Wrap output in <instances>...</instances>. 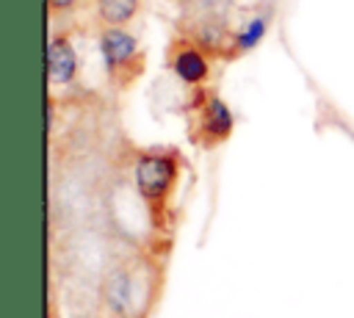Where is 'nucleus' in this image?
Listing matches in <instances>:
<instances>
[{
  "mask_svg": "<svg viewBox=\"0 0 354 318\" xmlns=\"http://www.w3.org/2000/svg\"><path fill=\"white\" fill-rule=\"evenodd\" d=\"M97 50L105 66L108 86L113 91H130L141 80L147 69V53L127 28H100Z\"/></svg>",
  "mask_w": 354,
  "mask_h": 318,
  "instance_id": "nucleus-3",
  "label": "nucleus"
},
{
  "mask_svg": "<svg viewBox=\"0 0 354 318\" xmlns=\"http://www.w3.org/2000/svg\"><path fill=\"white\" fill-rule=\"evenodd\" d=\"M80 55L69 30H55L47 41V77L53 88H69L77 83Z\"/></svg>",
  "mask_w": 354,
  "mask_h": 318,
  "instance_id": "nucleus-5",
  "label": "nucleus"
},
{
  "mask_svg": "<svg viewBox=\"0 0 354 318\" xmlns=\"http://www.w3.org/2000/svg\"><path fill=\"white\" fill-rule=\"evenodd\" d=\"M163 3H185V0H163Z\"/></svg>",
  "mask_w": 354,
  "mask_h": 318,
  "instance_id": "nucleus-9",
  "label": "nucleus"
},
{
  "mask_svg": "<svg viewBox=\"0 0 354 318\" xmlns=\"http://www.w3.org/2000/svg\"><path fill=\"white\" fill-rule=\"evenodd\" d=\"M144 8V0H91L100 28H127Z\"/></svg>",
  "mask_w": 354,
  "mask_h": 318,
  "instance_id": "nucleus-6",
  "label": "nucleus"
},
{
  "mask_svg": "<svg viewBox=\"0 0 354 318\" xmlns=\"http://www.w3.org/2000/svg\"><path fill=\"white\" fill-rule=\"evenodd\" d=\"M185 169L188 163L177 147H136L133 194L147 213V224L163 238H174L180 221L177 191Z\"/></svg>",
  "mask_w": 354,
  "mask_h": 318,
  "instance_id": "nucleus-1",
  "label": "nucleus"
},
{
  "mask_svg": "<svg viewBox=\"0 0 354 318\" xmlns=\"http://www.w3.org/2000/svg\"><path fill=\"white\" fill-rule=\"evenodd\" d=\"M166 66L169 72L188 88H199V86H207L210 75H213V55L199 47L194 39L188 36H174L169 41V50H166Z\"/></svg>",
  "mask_w": 354,
  "mask_h": 318,
  "instance_id": "nucleus-4",
  "label": "nucleus"
},
{
  "mask_svg": "<svg viewBox=\"0 0 354 318\" xmlns=\"http://www.w3.org/2000/svg\"><path fill=\"white\" fill-rule=\"evenodd\" d=\"M86 0H47V11L50 17H64V14H75Z\"/></svg>",
  "mask_w": 354,
  "mask_h": 318,
  "instance_id": "nucleus-8",
  "label": "nucleus"
},
{
  "mask_svg": "<svg viewBox=\"0 0 354 318\" xmlns=\"http://www.w3.org/2000/svg\"><path fill=\"white\" fill-rule=\"evenodd\" d=\"M268 28H271V11H254L252 17H246L232 33V58L252 53L266 39Z\"/></svg>",
  "mask_w": 354,
  "mask_h": 318,
  "instance_id": "nucleus-7",
  "label": "nucleus"
},
{
  "mask_svg": "<svg viewBox=\"0 0 354 318\" xmlns=\"http://www.w3.org/2000/svg\"><path fill=\"white\" fill-rule=\"evenodd\" d=\"M183 119H185L188 141L196 149H205V152L218 149L221 144H227L232 130H235L232 108L210 86L191 88V94L183 105Z\"/></svg>",
  "mask_w": 354,
  "mask_h": 318,
  "instance_id": "nucleus-2",
  "label": "nucleus"
}]
</instances>
